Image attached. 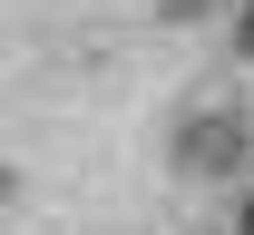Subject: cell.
<instances>
[{
  "instance_id": "cell-1",
  "label": "cell",
  "mask_w": 254,
  "mask_h": 235,
  "mask_svg": "<svg viewBox=\"0 0 254 235\" xmlns=\"http://www.w3.org/2000/svg\"><path fill=\"white\" fill-rule=\"evenodd\" d=\"M245 157V137H235V118H205V128L186 137V167H235Z\"/></svg>"
},
{
  "instance_id": "cell-2",
  "label": "cell",
  "mask_w": 254,
  "mask_h": 235,
  "mask_svg": "<svg viewBox=\"0 0 254 235\" xmlns=\"http://www.w3.org/2000/svg\"><path fill=\"white\" fill-rule=\"evenodd\" d=\"M235 49H245V59H254V10H245V20H235Z\"/></svg>"
},
{
  "instance_id": "cell-3",
  "label": "cell",
  "mask_w": 254,
  "mask_h": 235,
  "mask_svg": "<svg viewBox=\"0 0 254 235\" xmlns=\"http://www.w3.org/2000/svg\"><path fill=\"white\" fill-rule=\"evenodd\" d=\"M245 235H254V206H245Z\"/></svg>"
}]
</instances>
